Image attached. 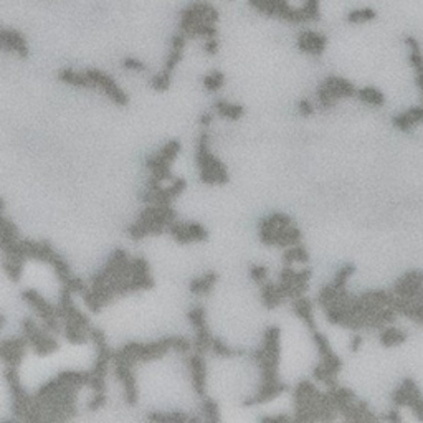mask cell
Returning <instances> with one entry per match:
<instances>
[{
    "mask_svg": "<svg viewBox=\"0 0 423 423\" xmlns=\"http://www.w3.org/2000/svg\"><path fill=\"white\" fill-rule=\"evenodd\" d=\"M21 332L27 338L28 346L40 357L50 355L60 349V344L53 338V334L48 332L45 327H41V324H38L33 318L21 319Z\"/></svg>",
    "mask_w": 423,
    "mask_h": 423,
    "instance_id": "obj_1",
    "label": "cell"
},
{
    "mask_svg": "<svg viewBox=\"0 0 423 423\" xmlns=\"http://www.w3.org/2000/svg\"><path fill=\"white\" fill-rule=\"evenodd\" d=\"M220 20V13L215 7L205 0H200V2H193L190 5H187L185 9H182L181 17H179V28L181 32H189L190 28L198 24V21H209V24H215L217 25Z\"/></svg>",
    "mask_w": 423,
    "mask_h": 423,
    "instance_id": "obj_2",
    "label": "cell"
},
{
    "mask_svg": "<svg viewBox=\"0 0 423 423\" xmlns=\"http://www.w3.org/2000/svg\"><path fill=\"white\" fill-rule=\"evenodd\" d=\"M84 73L90 78L93 90L103 91V95H106L114 104H118V106L129 104V96L126 95V91L114 81V78L111 75H107L98 68H88V70H84Z\"/></svg>",
    "mask_w": 423,
    "mask_h": 423,
    "instance_id": "obj_3",
    "label": "cell"
},
{
    "mask_svg": "<svg viewBox=\"0 0 423 423\" xmlns=\"http://www.w3.org/2000/svg\"><path fill=\"white\" fill-rule=\"evenodd\" d=\"M27 346L28 341L25 336H15V338L4 339L2 347H0V355H2L4 365L20 367V364L24 362Z\"/></svg>",
    "mask_w": 423,
    "mask_h": 423,
    "instance_id": "obj_4",
    "label": "cell"
},
{
    "mask_svg": "<svg viewBox=\"0 0 423 423\" xmlns=\"http://www.w3.org/2000/svg\"><path fill=\"white\" fill-rule=\"evenodd\" d=\"M0 45H2L4 52L15 53L21 60L28 58V55H30L28 43L24 37V33L18 32L17 28H7V27L0 28Z\"/></svg>",
    "mask_w": 423,
    "mask_h": 423,
    "instance_id": "obj_5",
    "label": "cell"
},
{
    "mask_svg": "<svg viewBox=\"0 0 423 423\" xmlns=\"http://www.w3.org/2000/svg\"><path fill=\"white\" fill-rule=\"evenodd\" d=\"M296 47L301 53L311 55V56H321L326 52L327 47V37L321 32L314 30H303L298 33Z\"/></svg>",
    "mask_w": 423,
    "mask_h": 423,
    "instance_id": "obj_6",
    "label": "cell"
},
{
    "mask_svg": "<svg viewBox=\"0 0 423 423\" xmlns=\"http://www.w3.org/2000/svg\"><path fill=\"white\" fill-rule=\"evenodd\" d=\"M189 367H190V377L193 390L200 397H207V364L202 354H193L189 357Z\"/></svg>",
    "mask_w": 423,
    "mask_h": 423,
    "instance_id": "obj_7",
    "label": "cell"
},
{
    "mask_svg": "<svg viewBox=\"0 0 423 423\" xmlns=\"http://www.w3.org/2000/svg\"><path fill=\"white\" fill-rule=\"evenodd\" d=\"M288 390V385L283 384L281 381L279 382H275V384H260V389L255 393L253 397L247 398L243 405L245 407H253V405H263V404H268L271 400H275L276 397H279L281 393H284Z\"/></svg>",
    "mask_w": 423,
    "mask_h": 423,
    "instance_id": "obj_8",
    "label": "cell"
},
{
    "mask_svg": "<svg viewBox=\"0 0 423 423\" xmlns=\"http://www.w3.org/2000/svg\"><path fill=\"white\" fill-rule=\"evenodd\" d=\"M321 84L324 86L329 95H331V98L336 99V101H339V99H342V98H354V96H357L355 86L350 83V81H347L346 78L327 76Z\"/></svg>",
    "mask_w": 423,
    "mask_h": 423,
    "instance_id": "obj_9",
    "label": "cell"
},
{
    "mask_svg": "<svg viewBox=\"0 0 423 423\" xmlns=\"http://www.w3.org/2000/svg\"><path fill=\"white\" fill-rule=\"evenodd\" d=\"M293 311L296 313V316L304 322V326L309 329V331H318L316 326V319H314V307H313V301L306 296H301L293 299Z\"/></svg>",
    "mask_w": 423,
    "mask_h": 423,
    "instance_id": "obj_10",
    "label": "cell"
},
{
    "mask_svg": "<svg viewBox=\"0 0 423 423\" xmlns=\"http://www.w3.org/2000/svg\"><path fill=\"white\" fill-rule=\"evenodd\" d=\"M217 281H218V275L215 273V271H207L205 275L192 279L189 283V291L195 296H205L213 290Z\"/></svg>",
    "mask_w": 423,
    "mask_h": 423,
    "instance_id": "obj_11",
    "label": "cell"
},
{
    "mask_svg": "<svg viewBox=\"0 0 423 423\" xmlns=\"http://www.w3.org/2000/svg\"><path fill=\"white\" fill-rule=\"evenodd\" d=\"M58 80L64 84L75 86V88L93 90V84L84 71H76L73 68H63L58 71Z\"/></svg>",
    "mask_w": 423,
    "mask_h": 423,
    "instance_id": "obj_12",
    "label": "cell"
},
{
    "mask_svg": "<svg viewBox=\"0 0 423 423\" xmlns=\"http://www.w3.org/2000/svg\"><path fill=\"white\" fill-rule=\"evenodd\" d=\"M213 109L215 113L218 114L221 118H228L230 121H236L243 116V113H245V107L238 103H228L225 99H218V101H215L213 104Z\"/></svg>",
    "mask_w": 423,
    "mask_h": 423,
    "instance_id": "obj_13",
    "label": "cell"
},
{
    "mask_svg": "<svg viewBox=\"0 0 423 423\" xmlns=\"http://www.w3.org/2000/svg\"><path fill=\"white\" fill-rule=\"evenodd\" d=\"M261 303L266 309H275L283 303L281 295L278 293V284L266 281L261 284Z\"/></svg>",
    "mask_w": 423,
    "mask_h": 423,
    "instance_id": "obj_14",
    "label": "cell"
},
{
    "mask_svg": "<svg viewBox=\"0 0 423 423\" xmlns=\"http://www.w3.org/2000/svg\"><path fill=\"white\" fill-rule=\"evenodd\" d=\"M379 339H381V344L384 347H393V346H400V344H404L407 341V334L404 331H400V329H397V327L385 326L381 331Z\"/></svg>",
    "mask_w": 423,
    "mask_h": 423,
    "instance_id": "obj_15",
    "label": "cell"
},
{
    "mask_svg": "<svg viewBox=\"0 0 423 423\" xmlns=\"http://www.w3.org/2000/svg\"><path fill=\"white\" fill-rule=\"evenodd\" d=\"M48 264H52L53 270H55V273L56 276H58V279L63 283H66V279L70 276H73L71 275V268H70V263L64 260V258L61 255H58V252H53L52 255L48 256V260H47Z\"/></svg>",
    "mask_w": 423,
    "mask_h": 423,
    "instance_id": "obj_16",
    "label": "cell"
},
{
    "mask_svg": "<svg viewBox=\"0 0 423 423\" xmlns=\"http://www.w3.org/2000/svg\"><path fill=\"white\" fill-rule=\"evenodd\" d=\"M63 334H64V339L71 344H75V346H78V344H84L90 338V332L86 331V329L76 326L73 321H64Z\"/></svg>",
    "mask_w": 423,
    "mask_h": 423,
    "instance_id": "obj_17",
    "label": "cell"
},
{
    "mask_svg": "<svg viewBox=\"0 0 423 423\" xmlns=\"http://www.w3.org/2000/svg\"><path fill=\"white\" fill-rule=\"evenodd\" d=\"M260 227L258 228H266V230H275L278 227H291L293 225V218L290 215H286L283 212H273L270 213L268 217H264L260 220Z\"/></svg>",
    "mask_w": 423,
    "mask_h": 423,
    "instance_id": "obj_18",
    "label": "cell"
},
{
    "mask_svg": "<svg viewBox=\"0 0 423 423\" xmlns=\"http://www.w3.org/2000/svg\"><path fill=\"white\" fill-rule=\"evenodd\" d=\"M147 420L150 421H164V423H184V421H200L202 418L200 417H189V415L181 413V412H170V413H159V412H152L147 413Z\"/></svg>",
    "mask_w": 423,
    "mask_h": 423,
    "instance_id": "obj_19",
    "label": "cell"
},
{
    "mask_svg": "<svg viewBox=\"0 0 423 423\" xmlns=\"http://www.w3.org/2000/svg\"><path fill=\"white\" fill-rule=\"evenodd\" d=\"M357 98L362 103L370 104V106H384L385 104V96L381 90L374 88V86H365V88L357 90Z\"/></svg>",
    "mask_w": 423,
    "mask_h": 423,
    "instance_id": "obj_20",
    "label": "cell"
},
{
    "mask_svg": "<svg viewBox=\"0 0 423 423\" xmlns=\"http://www.w3.org/2000/svg\"><path fill=\"white\" fill-rule=\"evenodd\" d=\"M283 263L284 264H293V263H309V252L303 245H293L286 248V252L283 253Z\"/></svg>",
    "mask_w": 423,
    "mask_h": 423,
    "instance_id": "obj_21",
    "label": "cell"
},
{
    "mask_svg": "<svg viewBox=\"0 0 423 423\" xmlns=\"http://www.w3.org/2000/svg\"><path fill=\"white\" fill-rule=\"evenodd\" d=\"M167 232L174 236V240L177 243H181V245H189V243H193L192 235L187 230V227H185V221H179V220L170 221L169 227H167Z\"/></svg>",
    "mask_w": 423,
    "mask_h": 423,
    "instance_id": "obj_22",
    "label": "cell"
},
{
    "mask_svg": "<svg viewBox=\"0 0 423 423\" xmlns=\"http://www.w3.org/2000/svg\"><path fill=\"white\" fill-rule=\"evenodd\" d=\"M210 350H212L215 355L225 357V359H233V357H238V355L245 354L241 349H233V347L228 346V344H225L220 338H215V336H212V347H210Z\"/></svg>",
    "mask_w": 423,
    "mask_h": 423,
    "instance_id": "obj_23",
    "label": "cell"
},
{
    "mask_svg": "<svg viewBox=\"0 0 423 423\" xmlns=\"http://www.w3.org/2000/svg\"><path fill=\"white\" fill-rule=\"evenodd\" d=\"M15 240H18V228L10 218L4 215L2 221H0V245H7V243Z\"/></svg>",
    "mask_w": 423,
    "mask_h": 423,
    "instance_id": "obj_24",
    "label": "cell"
},
{
    "mask_svg": "<svg viewBox=\"0 0 423 423\" xmlns=\"http://www.w3.org/2000/svg\"><path fill=\"white\" fill-rule=\"evenodd\" d=\"M2 266H4V271L7 273V276H9L13 283H18L21 275H24L25 261L24 260H12V258L4 256Z\"/></svg>",
    "mask_w": 423,
    "mask_h": 423,
    "instance_id": "obj_25",
    "label": "cell"
},
{
    "mask_svg": "<svg viewBox=\"0 0 423 423\" xmlns=\"http://www.w3.org/2000/svg\"><path fill=\"white\" fill-rule=\"evenodd\" d=\"M377 17V12L374 9H370V7H362V9H354L347 13L346 20L349 24H367V21H372L375 20Z\"/></svg>",
    "mask_w": 423,
    "mask_h": 423,
    "instance_id": "obj_26",
    "label": "cell"
},
{
    "mask_svg": "<svg viewBox=\"0 0 423 423\" xmlns=\"http://www.w3.org/2000/svg\"><path fill=\"white\" fill-rule=\"evenodd\" d=\"M202 83H204V88L207 91H210V93L218 91L221 86L225 84V75L221 73V71H218V70H212V71H209V73L204 76Z\"/></svg>",
    "mask_w": 423,
    "mask_h": 423,
    "instance_id": "obj_27",
    "label": "cell"
},
{
    "mask_svg": "<svg viewBox=\"0 0 423 423\" xmlns=\"http://www.w3.org/2000/svg\"><path fill=\"white\" fill-rule=\"evenodd\" d=\"M339 295V290L336 288V286L332 283H327L324 284L322 288L319 290V295H318V304L324 309V307L327 306H331L332 301H336V298H338Z\"/></svg>",
    "mask_w": 423,
    "mask_h": 423,
    "instance_id": "obj_28",
    "label": "cell"
},
{
    "mask_svg": "<svg viewBox=\"0 0 423 423\" xmlns=\"http://www.w3.org/2000/svg\"><path fill=\"white\" fill-rule=\"evenodd\" d=\"M170 83H172V73L170 71H166L162 68V71L159 73H155L152 78H150V88L154 91H167L170 88Z\"/></svg>",
    "mask_w": 423,
    "mask_h": 423,
    "instance_id": "obj_29",
    "label": "cell"
},
{
    "mask_svg": "<svg viewBox=\"0 0 423 423\" xmlns=\"http://www.w3.org/2000/svg\"><path fill=\"white\" fill-rule=\"evenodd\" d=\"M202 413H204V420H207V421H220L221 420L218 404L210 397L202 398Z\"/></svg>",
    "mask_w": 423,
    "mask_h": 423,
    "instance_id": "obj_30",
    "label": "cell"
},
{
    "mask_svg": "<svg viewBox=\"0 0 423 423\" xmlns=\"http://www.w3.org/2000/svg\"><path fill=\"white\" fill-rule=\"evenodd\" d=\"M189 322L193 326L195 331H200V329H209V324H207V318H205V309L202 306H195L187 313Z\"/></svg>",
    "mask_w": 423,
    "mask_h": 423,
    "instance_id": "obj_31",
    "label": "cell"
},
{
    "mask_svg": "<svg viewBox=\"0 0 423 423\" xmlns=\"http://www.w3.org/2000/svg\"><path fill=\"white\" fill-rule=\"evenodd\" d=\"M354 271H355V266H354V264H350V263L344 264V266L338 271V275L334 276L332 284H334L339 291L344 290V288H346L347 281H349V278L354 275Z\"/></svg>",
    "mask_w": 423,
    "mask_h": 423,
    "instance_id": "obj_32",
    "label": "cell"
},
{
    "mask_svg": "<svg viewBox=\"0 0 423 423\" xmlns=\"http://www.w3.org/2000/svg\"><path fill=\"white\" fill-rule=\"evenodd\" d=\"M301 9L304 10L307 21L321 20V0H303Z\"/></svg>",
    "mask_w": 423,
    "mask_h": 423,
    "instance_id": "obj_33",
    "label": "cell"
},
{
    "mask_svg": "<svg viewBox=\"0 0 423 423\" xmlns=\"http://www.w3.org/2000/svg\"><path fill=\"white\" fill-rule=\"evenodd\" d=\"M185 227H187V230L190 232L193 241H207L209 240V232H207V228L198 224V221H185Z\"/></svg>",
    "mask_w": 423,
    "mask_h": 423,
    "instance_id": "obj_34",
    "label": "cell"
},
{
    "mask_svg": "<svg viewBox=\"0 0 423 423\" xmlns=\"http://www.w3.org/2000/svg\"><path fill=\"white\" fill-rule=\"evenodd\" d=\"M159 152H161L164 157H166L167 161H170L172 164H174L175 157L179 155V152H181V141H177V139H170V141H167L166 144H164V146L161 147Z\"/></svg>",
    "mask_w": 423,
    "mask_h": 423,
    "instance_id": "obj_35",
    "label": "cell"
},
{
    "mask_svg": "<svg viewBox=\"0 0 423 423\" xmlns=\"http://www.w3.org/2000/svg\"><path fill=\"white\" fill-rule=\"evenodd\" d=\"M131 271H132V276L149 275V261L142 256L131 258Z\"/></svg>",
    "mask_w": 423,
    "mask_h": 423,
    "instance_id": "obj_36",
    "label": "cell"
},
{
    "mask_svg": "<svg viewBox=\"0 0 423 423\" xmlns=\"http://www.w3.org/2000/svg\"><path fill=\"white\" fill-rule=\"evenodd\" d=\"M81 298H83V303L86 304V307H88V309H90L91 313H95V314H96V313H99V311L103 309V306H104V304H103L101 301H99L95 295H93V293L90 291V288L83 293Z\"/></svg>",
    "mask_w": 423,
    "mask_h": 423,
    "instance_id": "obj_37",
    "label": "cell"
},
{
    "mask_svg": "<svg viewBox=\"0 0 423 423\" xmlns=\"http://www.w3.org/2000/svg\"><path fill=\"white\" fill-rule=\"evenodd\" d=\"M123 68L127 71H136V73H144V71H147V64L139 58H134V56H126L123 60Z\"/></svg>",
    "mask_w": 423,
    "mask_h": 423,
    "instance_id": "obj_38",
    "label": "cell"
},
{
    "mask_svg": "<svg viewBox=\"0 0 423 423\" xmlns=\"http://www.w3.org/2000/svg\"><path fill=\"white\" fill-rule=\"evenodd\" d=\"M268 271V266H264V264H253V266H250V276L255 283L261 286L263 283H266Z\"/></svg>",
    "mask_w": 423,
    "mask_h": 423,
    "instance_id": "obj_39",
    "label": "cell"
},
{
    "mask_svg": "<svg viewBox=\"0 0 423 423\" xmlns=\"http://www.w3.org/2000/svg\"><path fill=\"white\" fill-rule=\"evenodd\" d=\"M63 286H68V288L73 291V293H76V295H83V293L88 290V286L84 284V281L81 278H76V276H70L68 279H66V283H63Z\"/></svg>",
    "mask_w": 423,
    "mask_h": 423,
    "instance_id": "obj_40",
    "label": "cell"
},
{
    "mask_svg": "<svg viewBox=\"0 0 423 423\" xmlns=\"http://www.w3.org/2000/svg\"><path fill=\"white\" fill-rule=\"evenodd\" d=\"M192 341L187 339V338H184V336H174V349L175 352L179 354H185V352H189L190 347H192Z\"/></svg>",
    "mask_w": 423,
    "mask_h": 423,
    "instance_id": "obj_41",
    "label": "cell"
},
{
    "mask_svg": "<svg viewBox=\"0 0 423 423\" xmlns=\"http://www.w3.org/2000/svg\"><path fill=\"white\" fill-rule=\"evenodd\" d=\"M167 189H169V192H170V195L175 198V197L181 195V193H182L185 189H187V182H185L184 179H181V177H174V179H172V184L169 185Z\"/></svg>",
    "mask_w": 423,
    "mask_h": 423,
    "instance_id": "obj_42",
    "label": "cell"
},
{
    "mask_svg": "<svg viewBox=\"0 0 423 423\" xmlns=\"http://www.w3.org/2000/svg\"><path fill=\"white\" fill-rule=\"evenodd\" d=\"M106 405V392H101V393H93V398L88 402V410L95 412V410H99L101 407Z\"/></svg>",
    "mask_w": 423,
    "mask_h": 423,
    "instance_id": "obj_43",
    "label": "cell"
},
{
    "mask_svg": "<svg viewBox=\"0 0 423 423\" xmlns=\"http://www.w3.org/2000/svg\"><path fill=\"white\" fill-rule=\"evenodd\" d=\"M314 111H316V107L313 106V103L309 101V99L303 98V99H299L298 101V113L301 114V116H304V118L313 116Z\"/></svg>",
    "mask_w": 423,
    "mask_h": 423,
    "instance_id": "obj_44",
    "label": "cell"
},
{
    "mask_svg": "<svg viewBox=\"0 0 423 423\" xmlns=\"http://www.w3.org/2000/svg\"><path fill=\"white\" fill-rule=\"evenodd\" d=\"M218 48H220V43L217 38H207L205 43H204V52L209 55V56H215L218 53Z\"/></svg>",
    "mask_w": 423,
    "mask_h": 423,
    "instance_id": "obj_45",
    "label": "cell"
},
{
    "mask_svg": "<svg viewBox=\"0 0 423 423\" xmlns=\"http://www.w3.org/2000/svg\"><path fill=\"white\" fill-rule=\"evenodd\" d=\"M293 417H290V415H275V417H261L260 421L263 423H286V421H291Z\"/></svg>",
    "mask_w": 423,
    "mask_h": 423,
    "instance_id": "obj_46",
    "label": "cell"
},
{
    "mask_svg": "<svg viewBox=\"0 0 423 423\" xmlns=\"http://www.w3.org/2000/svg\"><path fill=\"white\" fill-rule=\"evenodd\" d=\"M362 336L361 334H354L352 336V339H350V344H349V349H350V352H357L361 347H362Z\"/></svg>",
    "mask_w": 423,
    "mask_h": 423,
    "instance_id": "obj_47",
    "label": "cell"
},
{
    "mask_svg": "<svg viewBox=\"0 0 423 423\" xmlns=\"http://www.w3.org/2000/svg\"><path fill=\"white\" fill-rule=\"evenodd\" d=\"M212 121H213V114L212 113H204L202 116L198 118V124L204 126V127H209L212 124Z\"/></svg>",
    "mask_w": 423,
    "mask_h": 423,
    "instance_id": "obj_48",
    "label": "cell"
},
{
    "mask_svg": "<svg viewBox=\"0 0 423 423\" xmlns=\"http://www.w3.org/2000/svg\"><path fill=\"white\" fill-rule=\"evenodd\" d=\"M387 420H390V421H402V417L398 415V410H392L389 415H387Z\"/></svg>",
    "mask_w": 423,
    "mask_h": 423,
    "instance_id": "obj_49",
    "label": "cell"
}]
</instances>
